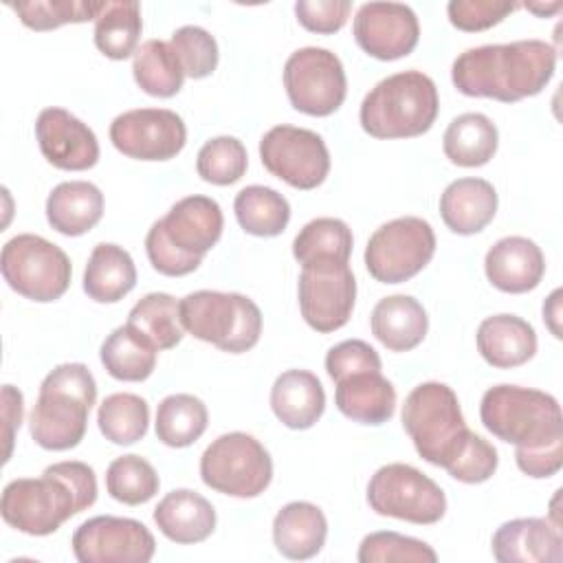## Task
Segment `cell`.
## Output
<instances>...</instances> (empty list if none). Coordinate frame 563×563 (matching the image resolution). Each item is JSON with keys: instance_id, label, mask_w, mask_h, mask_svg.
I'll list each match as a JSON object with an SVG mask.
<instances>
[{"instance_id": "obj_26", "label": "cell", "mask_w": 563, "mask_h": 563, "mask_svg": "<svg viewBox=\"0 0 563 563\" xmlns=\"http://www.w3.org/2000/svg\"><path fill=\"white\" fill-rule=\"evenodd\" d=\"M497 213V191L484 178H457L440 196V216L457 235L479 233Z\"/></svg>"}, {"instance_id": "obj_44", "label": "cell", "mask_w": 563, "mask_h": 563, "mask_svg": "<svg viewBox=\"0 0 563 563\" xmlns=\"http://www.w3.org/2000/svg\"><path fill=\"white\" fill-rule=\"evenodd\" d=\"M169 46L174 48L183 73L191 79L209 77L218 66V42L202 26H180L172 33Z\"/></svg>"}, {"instance_id": "obj_16", "label": "cell", "mask_w": 563, "mask_h": 563, "mask_svg": "<svg viewBox=\"0 0 563 563\" xmlns=\"http://www.w3.org/2000/svg\"><path fill=\"white\" fill-rule=\"evenodd\" d=\"M70 545L79 563H147L156 552L154 534L145 523L112 515L84 521Z\"/></svg>"}, {"instance_id": "obj_50", "label": "cell", "mask_w": 563, "mask_h": 563, "mask_svg": "<svg viewBox=\"0 0 563 563\" xmlns=\"http://www.w3.org/2000/svg\"><path fill=\"white\" fill-rule=\"evenodd\" d=\"M523 9H528V11H532V13H537V15H550V13H554V11H559L563 4L561 2H552V4H521Z\"/></svg>"}, {"instance_id": "obj_9", "label": "cell", "mask_w": 563, "mask_h": 563, "mask_svg": "<svg viewBox=\"0 0 563 563\" xmlns=\"http://www.w3.org/2000/svg\"><path fill=\"white\" fill-rule=\"evenodd\" d=\"M0 271L18 295L37 303L59 299L68 290L73 275L68 255L57 244L33 233H20L2 246Z\"/></svg>"}, {"instance_id": "obj_39", "label": "cell", "mask_w": 563, "mask_h": 563, "mask_svg": "<svg viewBox=\"0 0 563 563\" xmlns=\"http://www.w3.org/2000/svg\"><path fill=\"white\" fill-rule=\"evenodd\" d=\"M97 424L106 440H110L112 444L128 446L139 442L147 433L150 407L136 394H110L99 405Z\"/></svg>"}, {"instance_id": "obj_13", "label": "cell", "mask_w": 563, "mask_h": 563, "mask_svg": "<svg viewBox=\"0 0 563 563\" xmlns=\"http://www.w3.org/2000/svg\"><path fill=\"white\" fill-rule=\"evenodd\" d=\"M284 88L295 110L310 117L336 112L347 92L341 59L321 46L295 51L284 64Z\"/></svg>"}, {"instance_id": "obj_2", "label": "cell", "mask_w": 563, "mask_h": 563, "mask_svg": "<svg viewBox=\"0 0 563 563\" xmlns=\"http://www.w3.org/2000/svg\"><path fill=\"white\" fill-rule=\"evenodd\" d=\"M556 68V48L543 40L486 44L460 53L451 68L453 86L466 97L504 103L539 95Z\"/></svg>"}, {"instance_id": "obj_47", "label": "cell", "mask_w": 563, "mask_h": 563, "mask_svg": "<svg viewBox=\"0 0 563 563\" xmlns=\"http://www.w3.org/2000/svg\"><path fill=\"white\" fill-rule=\"evenodd\" d=\"M352 11L350 0H299L295 15L299 24L312 33H336L345 26Z\"/></svg>"}, {"instance_id": "obj_32", "label": "cell", "mask_w": 563, "mask_h": 563, "mask_svg": "<svg viewBox=\"0 0 563 563\" xmlns=\"http://www.w3.org/2000/svg\"><path fill=\"white\" fill-rule=\"evenodd\" d=\"M499 134L495 123L482 112H466L455 117L444 136V156L460 167H482L497 152Z\"/></svg>"}, {"instance_id": "obj_19", "label": "cell", "mask_w": 563, "mask_h": 563, "mask_svg": "<svg viewBox=\"0 0 563 563\" xmlns=\"http://www.w3.org/2000/svg\"><path fill=\"white\" fill-rule=\"evenodd\" d=\"M35 136L44 158L57 169L84 172L99 161L95 132L64 108H44L35 121Z\"/></svg>"}, {"instance_id": "obj_43", "label": "cell", "mask_w": 563, "mask_h": 563, "mask_svg": "<svg viewBox=\"0 0 563 563\" xmlns=\"http://www.w3.org/2000/svg\"><path fill=\"white\" fill-rule=\"evenodd\" d=\"M358 561L361 563H435V550L413 537H405L391 530H380L363 537L358 545Z\"/></svg>"}, {"instance_id": "obj_28", "label": "cell", "mask_w": 563, "mask_h": 563, "mask_svg": "<svg viewBox=\"0 0 563 563\" xmlns=\"http://www.w3.org/2000/svg\"><path fill=\"white\" fill-rule=\"evenodd\" d=\"M325 537V515L310 501H290L273 519V541L286 559H312L321 552Z\"/></svg>"}, {"instance_id": "obj_15", "label": "cell", "mask_w": 563, "mask_h": 563, "mask_svg": "<svg viewBox=\"0 0 563 563\" xmlns=\"http://www.w3.org/2000/svg\"><path fill=\"white\" fill-rule=\"evenodd\" d=\"M356 279L343 262H314L299 275V310L303 321L317 332L343 328L354 310Z\"/></svg>"}, {"instance_id": "obj_21", "label": "cell", "mask_w": 563, "mask_h": 563, "mask_svg": "<svg viewBox=\"0 0 563 563\" xmlns=\"http://www.w3.org/2000/svg\"><path fill=\"white\" fill-rule=\"evenodd\" d=\"M484 271L497 290L521 295L534 290L541 284L545 260L537 242L521 235H508L488 249L484 257Z\"/></svg>"}, {"instance_id": "obj_25", "label": "cell", "mask_w": 563, "mask_h": 563, "mask_svg": "<svg viewBox=\"0 0 563 563\" xmlns=\"http://www.w3.org/2000/svg\"><path fill=\"white\" fill-rule=\"evenodd\" d=\"M271 409L288 429H310L325 409L321 380L308 369H288L271 387Z\"/></svg>"}, {"instance_id": "obj_40", "label": "cell", "mask_w": 563, "mask_h": 563, "mask_svg": "<svg viewBox=\"0 0 563 563\" xmlns=\"http://www.w3.org/2000/svg\"><path fill=\"white\" fill-rule=\"evenodd\" d=\"M158 486L161 479L154 466L134 453L112 460L106 471V488L110 497L128 506L150 501L158 493Z\"/></svg>"}, {"instance_id": "obj_48", "label": "cell", "mask_w": 563, "mask_h": 563, "mask_svg": "<svg viewBox=\"0 0 563 563\" xmlns=\"http://www.w3.org/2000/svg\"><path fill=\"white\" fill-rule=\"evenodd\" d=\"M2 402H4V440H7V451H4V462L11 457V444H13V433L20 429L22 422V394L13 385L2 387Z\"/></svg>"}, {"instance_id": "obj_8", "label": "cell", "mask_w": 563, "mask_h": 563, "mask_svg": "<svg viewBox=\"0 0 563 563\" xmlns=\"http://www.w3.org/2000/svg\"><path fill=\"white\" fill-rule=\"evenodd\" d=\"M183 328L222 352L242 354L260 341L262 312L240 292L196 290L178 301Z\"/></svg>"}, {"instance_id": "obj_18", "label": "cell", "mask_w": 563, "mask_h": 563, "mask_svg": "<svg viewBox=\"0 0 563 563\" xmlns=\"http://www.w3.org/2000/svg\"><path fill=\"white\" fill-rule=\"evenodd\" d=\"M356 44L376 59L407 57L420 37L418 15L400 2H365L354 15Z\"/></svg>"}, {"instance_id": "obj_30", "label": "cell", "mask_w": 563, "mask_h": 563, "mask_svg": "<svg viewBox=\"0 0 563 563\" xmlns=\"http://www.w3.org/2000/svg\"><path fill=\"white\" fill-rule=\"evenodd\" d=\"M136 286V266L130 253L110 242L92 249L86 271L84 290L97 303H117Z\"/></svg>"}, {"instance_id": "obj_33", "label": "cell", "mask_w": 563, "mask_h": 563, "mask_svg": "<svg viewBox=\"0 0 563 563\" xmlns=\"http://www.w3.org/2000/svg\"><path fill=\"white\" fill-rule=\"evenodd\" d=\"M233 211L240 227L257 238H275L284 233L290 220L288 200L264 185H249L238 191Z\"/></svg>"}, {"instance_id": "obj_34", "label": "cell", "mask_w": 563, "mask_h": 563, "mask_svg": "<svg viewBox=\"0 0 563 563\" xmlns=\"http://www.w3.org/2000/svg\"><path fill=\"white\" fill-rule=\"evenodd\" d=\"M143 31L141 4L134 0L108 2L95 20V46L110 59H128L136 53Z\"/></svg>"}, {"instance_id": "obj_10", "label": "cell", "mask_w": 563, "mask_h": 563, "mask_svg": "<svg viewBox=\"0 0 563 563\" xmlns=\"http://www.w3.org/2000/svg\"><path fill=\"white\" fill-rule=\"evenodd\" d=\"M202 482L231 497H257L273 479V460L264 444L249 433L218 435L200 457Z\"/></svg>"}, {"instance_id": "obj_3", "label": "cell", "mask_w": 563, "mask_h": 563, "mask_svg": "<svg viewBox=\"0 0 563 563\" xmlns=\"http://www.w3.org/2000/svg\"><path fill=\"white\" fill-rule=\"evenodd\" d=\"M97 501L92 466L70 460L44 468L42 477H18L2 490V519L31 537H46Z\"/></svg>"}, {"instance_id": "obj_41", "label": "cell", "mask_w": 563, "mask_h": 563, "mask_svg": "<svg viewBox=\"0 0 563 563\" xmlns=\"http://www.w3.org/2000/svg\"><path fill=\"white\" fill-rule=\"evenodd\" d=\"M106 2L86 0H26L11 2L9 7L18 13L20 22L33 31H51L64 24L97 20Z\"/></svg>"}, {"instance_id": "obj_14", "label": "cell", "mask_w": 563, "mask_h": 563, "mask_svg": "<svg viewBox=\"0 0 563 563\" xmlns=\"http://www.w3.org/2000/svg\"><path fill=\"white\" fill-rule=\"evenodd\" d=\"M262 165L295 189L319 187L330 172V152L323 139L306 128L275 125L260 141Z\"/></svg>"}, {"instance_id": "obj_36", "label": "cell", "mask_w": 563, "mask_h": 563, "mask_svg": "<svg viewBox=\"0 0 563 563\" xmlns=\"http://www.w3.org/2000/svg\"><path fill=\"white\" fill-rule=\"evenodd\" d=\"M352 231L339 218H314L299 229L292 240V255L301 266L314 262H343L352 255Z\"/></svg>"}, {"instance_id": "obj_22", "label": "cell", "mask_w": 563, "mask_h": 563, "mask_svg": "<svg viewBox=\"0 0 563 563\" xmlns=\"http://www.w3.org/2000/svg\"><path fill=\"white\" fill-rule=\"evenodd\" d=\"M154 523L174 543H200L216 530V510L200 493L176 488L154 508Z\"/></svg>"}, {"instance_id": "obj_29", "label": "cell", "mask_w": 563, "mask_h": 563, "mask_svg": "<svg viewBox=\"0 0 563 563\" xmlns=\"http://www.w3.org/2000/svg\"><path fill=\"white\" fill-rule=\"evenodd\" d=\"M103 216V194L88 180L59 183L46 198V220L62 235H84Z\"/></svg>"}, {"instance_id": "obj_12", "label": "cell", "mask_w": 563, "mask_h": 563, "mask_svg": "<svg viewBox=\"0 0 563 563\" xmlns=\"http://www.w3.org/2000/svg\"><path fill=\"white\" fill-rule=\"evenodd\" d=\"M435 253L431 224L416 216H405L380 224L367 246L365 266L380 284H402L418 275Z\"/></svg>"}, {"instance_id": "obj_23", "label": "cell", "mask_w": 563, "mask_h": 563, "mask_svg": "<svg viewBox=\"0 0 563 563\" xmlns=\"http://www.w3.org/2000/svg\"><path fill=\"white\" fill-rule=\"evenodd\" d=\"M477 350L497 369L519 367L534 356L537 332L517 314H493L477 328Z\"/></svg>"}, {"instance_id": "obj_5", "label": "cell", "mask_w": 563, "mask_h": 563, "mask_svg": "<svg viewBox=\"0 0 563 563\" xmlns=\"http://www.w3.org/2000/svg\"><path fill=\"white\" fill-rule=\"evenodd\" d=\"M97 383L84 363H62L46 374L29 416L31 438L46 451L75 449L88 427Z\"/></svg>"}, {"instance_id": "obj_38", "label": "cell", "mask_w": 563, "mask_h": 563, "mask_svg": "<svg viewBox=\"0 0 563 563\" xmlns=\"http://www.w3.org/2000/svg\"><path fill=\"white\" fill-rule=\"evenodd\" d=\"M128 323L145 334L158 352L176 347L185 334L180 306L167 292H150L139 299L128 314Z\"/></svg>"}, {"instance_id": "obj_35", "label": "cell", "mask_w": 563, "mask_h": 563, "mask_svg": "<svg viewBox=\"0 0 563 563\" xmlns=\"http://www.w3.org/2000/svg\"><path fill=\"white\" fill-rule=\"evenodd\" d=\"M132 73L136 86L152 95V97H174L183 88V66L169 46V42L163 40H147L143 42L132 62Z\"/></svg>"}, {"instance_id": "obj_1", "label": "cell", "mask_w": 563, "mask_h": 563, "mask_svg": "<svg viewBox=\"0 0 563 563\" xmlns=\"http://www.w3.org/2000/svg\"><path fill=\"white\" fill-rule=\"evenodd\" d=\"M482 424L501 442L515 444L521 473L545 479L563 464V418L554 396L519 385H495L479 402Z\"/></svg>"}, {"instance_id": "obj_37", "label": "cell", "mask_w": 563, "mask_h": 563, "mask_svg": "<svg viewBox=\"0 0 563 563\" xmlns=\"http://www.w3.org/2000/svg\"><path fill=\"white\" fill-rule=\"evenodd\" d=\"M209 413L200 398L191 394H172L161 400L156 409V438L172 446L183 449L194 444L207 431Z\"/></svg>"}, {"instance_id": "obj_7", "label": "cell", "mask_w": 563, "mask_h": 563, "mask_svg": "<svg viewBox=\"0 0 563 563\" xmlns=\"http://www.w3.org/2000/svg\"><path fill=\"white\" fill-rule=\"evenodd\" d=\"M402 427L418 455L442 468H449L455 462L473 435L455 391L435 380L420 383L409 391L402 405Z\"/></svg>"}, {"instance_id": "obj_6", "label": "cell", "mask_w": 563, "mask_h": 563, "mask_svg": "<svg viewBox=\"0 0 563 563\" xmlns=\"http://www.w3.org/2000/svg\"><path fill=\"white\" fill-rule=\"evenodd\" d=\"M440 110L433 79L402 70L380 79L361 103V128L374 139H413L431 130Z\"/></svg>"}, {"instance_id": "obj_24", "label": "cell", "mask_w": 563, "mask_h": 563, "mask_svg": "<svg viewBox=\"0 0 563 563\" xmlns=\"http://www.w3.org/2000/svg\"><path fill=\"white\" fill-rule=\"evenodd\" d=\"M336 409L361 424H383L394 416L396 389L380 372H356L336 380Z\"/></svg>"}, {"instance_id": "obj_42", "label": "cell", "mask_w": 563, "mask_h": 563, "mask_svg": "<svg viewBox=\"0 0 563 563\" xmlns=\"http://www.w3.org/2000/svg\"><path fill=\"white\" fill-rule=\"evenodd\" d=\"M249 167L246 147L235 136H216L209 139L196 158L198 176L211 185H233L238 183Z\"/></svg>"}, {"instance_id": "obj_49", "label": "cell", "mask_w": 563, "mask_h": 563, "mask_svg": "<svg viewBox=\"0 0 563 563\" xmlns=\"http://www.w3.org/2000/svg\"><path fill=\"white\" fill-rule=\"evenodd\" d=\"M559 297H561V290H554V292L550 295L548 303H543V319L548 321V325H550V330H552V334H554L556 339H561V330H559L556 323H554V319H559Z\"/></svg>"}, {"instance_id": "obj_31", "label": "cell", "mask_w": 563, "mask_h": 563, "mask_svg": "<svg viewBox=\"0 0 563 563\" xmlns=\"http://www.w3.org/2000/svg\"><path fill=\"white\" fill-rule=\"evenodd\" d=\"M156 354L158 350L154 343L130 323L114 328L99 350L106 372L112 378L128 383L150 378L156 367Z\"/></svg>"}, {"instance_id": "obj_45", "label": "cell", "mask_w": 563, "mask_h": 563, "mask_svg": "<svg viewBox=\"0 0 563 563\" xmlns=\"http://www.w3.org/2000/svg\"><path fill=\"white\" fill-rule=\"evenodd\" d=\"M521 4L508 0H451L446 4L449 22L466 33L486 31L499 24L506 15L517 11Z\"/></svg>"}, {"instance_id": "obj_17", "label": "cell", "mask_w": 563, "mask_h": 563, "mask_svg": "<svg viewBox=\"0 0 563 563\" xmlns=\"http://www.w3.org/2000/svg\"><path fill=\"white\" fill-rule=\"evenodd\" d=\"M112 145L136 161H169L187 143V128L180 114L167 108L128 110L110 123Z\"/></svg>"}, {"instance_id": "obj_4", "label": "cell", "mask_w": 563, "mask_h": 563, "mask_svg": "<svg viewBox=\"0 0 563 563\" xmlns=\"http://www.w3.org/2000/svg\"><path fill=\"white\" fill-rule=\"evenodd\" d=\"M224 218L213 198H180L165 218L156 220L145 235L150 264L167 277L194 273L205 253L211 251L222 235Z\"/></svg>"}, {"instance_id": "obj_11", "label": "cell", "mask_w": 563, "mask_h": 563, "mask_svg": "<svg viewBox=\"0 0 563 563\" xmlns=\"http://www.w3.org/2000/svg\"><path fill=\"white\" fill-rule=\"evenodd\" d=\"M367 504L376 515L418 526L438 523L446 512L442 488L411 464L380 466L367 484Z\"/></svg>"}, {"instance_id": "obj_20", "label": "cell", "mask_w": 563, "mask_h": 563, "mask_svg": "<svg viewBox=\"0 0 563 563\" xmlns=\"http://www.w3.org/2000/svg\"><path fill=\"white\" fill-rule=\"evenodd\" d=\"M493 556L499 563H561L563 537L556 521L543 517L510 519L493 534Z\"/></svg>"}, {"instance_id": "obj_46", "label": "cell", "mask_w": 563, "mask_h": 563, "mask_svg": "<svg viewBox=\"0 0 563 563\" xmlns=\"http://www.w3.org/2000/svg\"><path fill=\"white\" fill-rule=\"evenodd\" d=\"M325 372L334 383L356 372H380V356L369 343L361 339H347L328 350Z\"/></svg>"}, {"instance_id": "obj_27", "label": "cell", "mask_w": 563, "mask_h": 563, "mask_svg": "<svg viewBox=\"0 0 563 563\" xmlns=\"http://www.w3.org/2000/svg\"><path fill=\"white\" fill-rule=\"evenodd\" d=\"M372 334L391 352H409L422 343L429 317L411 295L383 297L372 310Z\"/></svg>"}]
</instances>
